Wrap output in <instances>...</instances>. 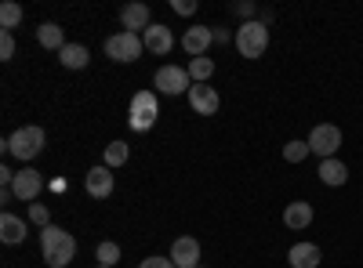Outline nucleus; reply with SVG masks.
I'll list each match as a JSON object with an SVG mask.
<instances>
[{"label": "nucleus", "instance_id": "2f4dec72", "mask_svg": "<svg viewBox=\"0 0 363 268\" xmlns=\"http://www.w3.org/2000/svg\"><path fill=\"white\" fill-rule=\"evenodd\" d=\"M99 268H106V264H99Z\"/></svg>", "mask_w": 363, "mask_h": 268}, {"label": "nucleus", "instance_id": "9b49d317", "mask_svg": "<svg viewBox=\"0 0 363 268\" xmlns=\"http://www.w3.org/2000/svg\"><path fill=\"white\" fill-rule=\"evenodd\" d=\"M171 261L174 268H200V243L193 240V235H178V240L171 243Z\"/></svg>", "mask_w": 363, "mask_h": 268}, {"label": "nucleus", "instance_id": "4be33fe9", "mask_svg": "<svg viewBox=\"0 0 363 268\" xmlns=\"http://www.w3.org/2000/svg\"><path fill=\"white\" fill-rule=\"evenodd\" d=\"M128 156H131L128 141H109V145H106V167H109V170H113V167H124Z\"/></svg>", "mask_w": 363, "mask_h": 268}, {"label": "nucleus", "instance_id": "4468645a", "mask_svg": "<svg viewBox=\"0 0 363 268\" xmlns=\"http://www.w3.org/2000/svg\"><path fill=\"white\" fill-rule=\"evenodd\" d=\"M215 44V37H211V25H189L186 37H182V47H186L193 58H203V51Z\"/></svg>", "mask_w": 363, "mask_h": 268}, {"label": "nucleus", "instance_id": "b1692460", "mask_svg": "<svg viewBox=\"0 0 363 268\" xmlns=\"http://www.w3.org/2000/svg\"><path fill=\"white\" fill-rule=\"evenodd\" d=\"M309 153H313L309 141H287V145H284V160H287V163H301Z\"/></svg>", "mask_w": 363, "mask_h": 268}, {"label": "nucleus", "instance_id": "f257e3e1", "mask_svg": "<svg viewBox=\"0 0 363 268\" xmlns=\"http://www.w3.org/2000/svg\"><path fill=\"white\" fill-rule=\"evenodd\" d=\"M40 254H44V261L51 268H66L77 257V240L66 228L48 225V228H40Z\"/></svg>", "mask_w": 363, "mask_h": 268}, {"label": "nucleus", "instance_id": "f03ea898", "mask_svg": "<svg viewBox=\"0 0 363 268\" xmlns=\"http://www.w3.org/2000/svg\"><path fill=\"white\" fill-rule=\"evenodd\" d=\"M233 40H236V51L255 62V58H262L265 47H269V25H262L258 18H251V22H244V25L236 29Z\"/></svg>", "mask_w": 363, "mask_h": 268}, {"label": "nucleus", "instance_id": "5701e85b", "mask_svg": "<svg viewBox=\"0 0 363 268\" xmlns=\"http://www.w3.org/2000/svg\"><path fill=\"white\" fill-rule=\"evenodd\" d=\"M211 76H215V62H211V58H193L189 62V80L193 83H207Z\"/></svg>", "mask_w": 363, "mask_h": 268}, {"label": "nucleus", "instance_id": "c756f323", "mask_svg": "<svg viewBox=\"0 0 363 268\" xmlns=\"http://www.w3.org/2000/svg\"><path fill=\"white\" fill-rule=\"evenodd\" d=\"M211 37H215V44H229V29H222V25H211Z\"/></svg>", "mask_w": 363, "mask_h": 268}, {"label": "nucleus", "instance_id": "7c9ffc66", "mask_svg": "<svg viewBox=\"0 0 363 268\" xmlns=\"http://www.w3.org/2000/svg\"><path fill=\"white\" fill-rule=\"evenodd\" d=\"M236 11H240V15H255L258 8H255V4H236Z\"/></svg>", "mask_w": 363, "mask_h": 268}, {"label": "nucleus", "instance_id": "6ab92c4d", "mask_svg": "<svg viewBox=\"0 0 363 268\" xmlns=\"http://www.w3.org/2000/svg\"><path fill=\"white\" fill-rule=\"evenodd\" d=\"M58 62H62L66 69H87L91 54H87V47H84V44H66L62 51H58Z\"/></svg>", "mask_w": 363, "mask_h": 268}, {"label": "nucleus", "instance_id": "423d86ee", "mask_svg": "<svg viewBox=\"0 0 363 268\" xmlns=\"http://www.w3.org/2000/svg\"><path fill=\"white\" fill-rule=\"evenodd\" d=\"M306 141H309V148H313V156L330 160V156L342 148V127H335V124H316Z\"/></svg>", "mask_w": 363, "mask_h": 268}, {"label": "nucleus", "instance_id": "412c9836", "mask_svg": "<svg viewBox=\"0 0 363 268\" xmlns=\"http://www.w3.org/2000/svg\"><path fill=\"white\" fill-rule=\"evenodd\" d=\"M22 4H15V0H8V4H0V29L4 33H11L15 25H22Z\"/></svg>", "mask_w": 363, "mask_h": 268}, {"label": "nucleus", "instance_id": "dca6fc26", "mask_svg": "<svg viewBox=\"0 0 363 268\" xmlns=\"http://www.w3.org/2000/svg\"><path fill=\"white\" fill-rule=\"evenodd\" d=\"M320 182L323 185H330V189H342L345 182H349V167L338 160V156H330V160H320Z\"/></svg>", "mask_w": 363, "mask_h": 268}, {"label": "nucleus", "instance_id": "c85d7f7f", "mask_svg": "<svg viewBox=\"0 0 363 268\" xmlns=\"http://www.w3.org/2000/svg\"><path fill=\"white\" fill-rule=\"evenodd\" d=\"M171 8H174L178 15H193V11H196V0H171Z\"/></svg>", "mask_w": 363, "mask_h": 268}, {"label": "nucleus", "instance_id": "f8f14e48", "mask_svg": "<svg viewBox=\"0 0 363 268\" xmlns=\"http://www.w3.org/2000/svg\"><path fill=\"white\" fill-rule=\"evenodd\" d=\"M284 225H287L291 232L309 228V225H313V203H306V199L287 203V206H284Z\"/></svg>", "mask_w": 363, "mask_h": 268}, {"label": "nucleus", "instance_id": "39448f33", "mask_svg": "<svg viewBox=\"0 0 363 268\" xmlns=\"http://www.w3.org/2000/svg\"><path fill=\"white\" fill-rule=\"evenodd\" d=\"M142 51H145L142 37L138 33H128V29H120V33H113L106 40V54L113 58V62H138Z\"/></svg>", "mask_w": 363, "mask_h": 268}, {"label": "nucleus", "instance_id": "2eb2a0df", "mask_svg": "<svg viewBox=\"0 0 363 268\" xmlns=\"http://www.w3.org/2000/svg\"><path fill=\"white\" fill-rule=\"evenodd\" d=\"M120 22H124L128 33H138V29L145 33V29L153 25V22H149V8H145V4H138V0H131V4L120 8Z\"/></svg>", "mask_w": 363, "mask_h": 268}, {"label": "nucleus", "instance_id": "a211bd4d", "mask_svg": "<svg viewBox=\"0 0 363 268\" xmlns=\"http://www.w3.org/2000/svg\"><path fill=\"white\" fill-rule=\"evenodd\" d=\"M0 240H4L8 247H15V243H22V240H26V221L4 211V218H0Z\"/></svg>", "mask_w": 363, "mask_h": 268}, {"label": "nucleus", "instance_id": "9d476101", "mask_svg": "<svg viewBox=\"0 0 363 268\" xmlns=\"http://www.w3.org/2000/svg\"><path fill=\"white\" fill-rule=\"evenodd\" d=\"M189 105H193V112H196V116H215V112H218V105H222V98H218L215 87H207V83H193V87H189Z\"/></svg>", "mask_w": 363, "mask_h": 268}, {"label": "nucleus", "instance_id": "f3484780", "mask_svg": "<svg viewBox=\"0 0 363 268\" xmlns=\"http://www.w3.org/2000/svg\"><path fill=\"white\" fill-rule=\"evenodd\" d=\"M320 247L316 243H294L291 250H287V261H291V268H320Z\"/></svg>", "mask_w": 363, "mask_h": 268}, {"label": "nucleus", "instance_id": "aec40b11", "mask_svg": "<svg viewBox=\"0 0 363 268\" xmlns=\"http://www.w3.org/2000/svg\"><path fill=\"white\" fill-rule=\"evenodd\" d=\"M37 40H40V47H48V51H62V47H66V33H62V25H55V22H44V25L37 29Z\"/></svg>", "mask_w": 363, "mask_h": 268}, {"label": "nucleus", "instance_id": "ddd939ff", "mask_svg": "<svg viewBox=\"0 0 363 268\" xmlns=\"http://www.w3.org/2000/svg\"><path fill=\"white\" fill-rule=\"evenodd\" d=\"M142 44H145V51H153V54H171V47H174V37H171V29L167 25H149L145 33H142Z\"/></svg>", "mask_w": 363, "mask_h": 268}, {"label": "nucleus", "instance_id": "6e6552de", "mask_svg": "<svg viewBox=\"0 0 363 268\" xmlns=\"http://www.w3.org/2000/svg\"><path fill=\"white\" fill-rule=\"evenodd\" d=\"M84 189H87L91 199H109L113 189H116V177H113V170L106 163H99V167H91L84 174Z\"/></svg>", "mask_w": 363, "mask_h": 268}, {"label": "nucleus", "instance_id": "393cba45", "mask_svg": "<svg viewBox=\"0 0 363 268\" xmlns=\"http://www.w3.org/2000/svg\"><path fill=\"white\" fill-rule=\"evenodd\" d=\"M95 257H99V264H106V268H113V264L120 261V247H116V243H99V250H95Z\"/></svg>", "mask_w": 363, "mask_h": 268}, {"label": "nucleus", "instance_id": "cd10ccee", "mask_svg": "<svg viewBox=\"0 0 363 268\" xmlns=\"http://www.w3.org/2000/svg\"><path fill=\"white\" fill-rule=\"evenodd\" d=\"M138 268H174V261H171V257H157V254H153V257H145Z\"/></svg>", "mask_w": 363, "mask_h": 268}, {"label": "nucleus", "instance_id": "1a4fd4ad", "mask_svg": "<svg viewBox=\"0 0 363 268\" xmlns=\"http://www.w3.org/2000/svg\"><path fill=\"white\" fill-rule=\"evenodd\" d=\"M40 192H44V177H40V170H33V167H22V170L15 174L11 196H15V199H22V203H33Z\"/></svg>", "mask_w": 363, "mask_h": 268}, {"label": "nucleus", "instance_id": "a878e982", "mask_svg": "<svg viewBox=\"0 0 363 268\" xmlns=\"http://www.w3.org/2000/svg\"><path fill=\"white\" fill-rule=\"evenodd\" d=\"M29 221L40 225V228H48V225H51V218H48V206H44V203H29Z\"/></svg>", "mask_w": 363, "mask_h": 268}, {"label": "nucleus", "instance_id": "0eeeda50", "mask_svg": "<svg viewBox=\"0 0 363 268\" xmlns=\"http://www.w3.org/2000/svg\"><path fill=\"white\" fill-rule=\"evenodd\" d=\"M153 87H157L160 95H189L193 80H189V69H182V66H164V69H157Z\"/></svg>", "mask_w": 363, "mask_h": 268}, {"label": "nucleus", "instance_id": "20e7f679", "mask_svg": "<svg viewBox=\"0 0 363 268\" xmlns=\"http://www.w3.org/2000/svg\"><path fill=\"white\" fill-rule=\"evenodd\" d=\"M157 116H160L157 91H138V95L131 98V116H128L131 131H149V127L157 124Z\"/></svg>", "mask_w": 363, "mask_h": 268}, {"label": "nucleus", "instance_id": "bb28decb", "mask_svg": "<svg viewBox=\"0 0 363 268\" xmlns=\"http://www.w3.org/2000/svg\"><path fill=\"white\" fill-rule=\"evenodd\" d=\"M0 58H4V62L15 58V37L11 33H0Z\"/></svg>", "mask_w": 363, "mask_h": 268}, {"label": "nucleus", "instance_id": "7ed1b4c3", "mask_svg": "<svg viewBox=\"0 0 363 268\" xmlns=\"http://www.w3.org/2000/svg\"><path fill=\"white\" fill-rule=\"evenodd\" d=\"M4 148H8V156H15V160H22V163L37 160L40 148H44V127H22V131H15V134L4 141Z\"/></svg>", "mask_w": 363, "mask_h": 268}]
</instances>
